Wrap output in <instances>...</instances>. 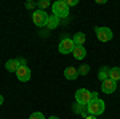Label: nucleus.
Listing matches in <instances>:
<instances>
[{"instance_id":"9b49d317","label":"nucleus","mask_w":120,"mask_h":119,"mask_svg":"<svg viewBox=\"0 0 120 119\" xmlns=\"http://www.w3.org/2000/svg\"><path fill=\"white\" fill-rule=\"evenodd\" d=\"M64 77L67 81H75L77 77H79V71L72 68V66H69V68H66L64 69Z\"/></svg>"},{"instance_id":"f8f14e48","label":"nucleus","mask_w":120,"mask_h":119,"mask_svg":"<svg viewBox=\"0 0 120 119\" xmlns=\"http://www.w3.org/2000/svg\"><path fill=\"white\" fill-rule=\"evenodd\" d=\"M109 76H111V68H107V66L99 68V71H98V77H99V81H101V82L107 81V79H109Z\"/></svg>"},{"instance_id":"20e7f679","label":"nucleus","mask_w":120,"mask_h":119,"mask_svg":"<svg viewBox=\"0 0 120 119\" xmlns=\"http://www.w3.org/2000/svg\"><path fill=\"white\" fill-rule=\"evenodd\" d=\"M75 101L86 106V105L91 101V92L86 90V89H79V90L75 92Z\"/></svg>"},{"instance_id":"1a4fd4ad","label":"nucleus","mask_w":120,"mask_h":119,"mask_svg":"<svg viewBox=\"0 0 120 119\" xmlns=\"http://www.w3.org/2000/svg\"><path fill=\"white\" fill-rule=\"evenodd\" d=\"M115 89H117V82H114L112 79H107V81L101 82V90L104 93H114Z\"/></svg>"},{"instance_id":"b1692460","label":"nucleus","mask_w":120,"mask_h":119,"mask_svg":"<svg viewBox=\"0 0 120 119\" xmlns=\"http://www.w3.org/2000/svg\"><path fill=\"white\" fill-rule=\"evenodd\" d=\"M48 119H59V118H58V116H50Z\"/></svg>"},{"instance_id":"2eb2a0df","label":"nucleus","mask_w":120,"mask_h":119,"mask_svg":"<svg viewBox=\"0 0 120 119\" xmlns=\"http://www.w3.org/2000/svg\"><path fill=\"white\" fill-rule=\"evenodd\" d=\"M85 39H86V37H85V34H83V32H77V34L72 37V40H74L75 45H83Z\"/></svg>"},{"instance_id":"39448f33","label":"nucleus","mask_w":120,"mask_h":119,"mask_svg":"<svg viewBox=\"0 0 120 119\" xmlns=\"http://www.w3.org/2000/svg\"><path fill=\"white\" fill-rule=\"evenodd\" d=\"M94 32H96V37H98L99 42H109L112 39V31L109 28L98 26V28H94Z\"/></svg>"},{"instance_id":"0eeeda50","label":"nucleus","mask_w":120,"mask_h":119,"mask_svg":"<svg viewBox=\"0 0 120 119\" xmlns=\"http://www.w3.org/2000/svg\"><path fill=\"white\" fill-rule=\"evenodd\" d=\"M16 76H18V81H21V82H27V81H30V68H29L27 64L21 66L18 71H16Z\"/></svg>"},{"instance_id":"6ab92c4d","label":"nucleus","mask_w":120,"mask_h":119,"mask_svg":"<svg viewBox=\"0 0 120 119\" xmlns=\"http://www.w3.org/2000/svg\"><path fill=\"white\" fill-rule=\"evenodd\" d=\"M37 5H38V7H40V10H45V8H48V7H50L51 3H50L48 0H42V2H38Z\"/></svg>"},{"instance_id":"412c9836","label":"nucleus","mask_w":120,"mask_h":119,"mask_svg":"<svg viewBox=\"0 0 120 119\" xmlns=\"http://www.w3.org/2000/svg\"><path fill=\"white\" fill-rule=\"evenodd\" d=\"M35 5H37L35 2H26V8H34Z\"/></svg>"},{"instance_id":"6e6552de","label":"nucleus","mask_w":120,"mask_h":119,"mask_svg":"<svg viewBox=\"0 0 120 119\" xmlns=\"http://www.w3.org/2000/svg\"><path fill=\"white\" fill-rule=\"evenodd\" d=\"M21 66H22V64L19 61V58H13V60H8V61L5 63V69H7L8 73H16Z\"/></svg>"},{"instance_id":"f3484780","label":"nucleus","mask_w":120,"mask_h":119,"mask_svg":"<svg viewBox=\"0 0 120 119\" xmlns=\"http://www.w3.org/2000/svg\"><path fill=\"white\" fill-rule=\"evenodd\" d=\"M77 71H79V76H86V74L90 73V66L88 64H80V68Z\"/></svg>"},{"instance_id":"5701e85b","label":"nucleus","mask_w":120,"mask_h":119,"mask_svg":"<svg viewBox=\"0 0 120 119\" xmlns=\"http://www.w3.org/2000/svg\"><path fill=\"white\" fill-rule=\"evenodd\" d=\"M83 119H96V116H91V114H88V116H85Z\"/></svg>"},{"instance_id":"a211bd4d","label":"nucleus","mask_w":120,"mask_h":119,"mask_svg":"<svg viewBox=\"0 0 120 119\" xmlns=\"http://www.w3.org/2000/svg\"><path fill=\"white\" fill-rule=\"evenodd\" d=\"M29 119H45V116H43V113H32L30 116H29Z\"/></svg>"},{"instance_id":"423d86ee","label":"nucleus","mask_w":120,"mask_h":119,"mask_svg":"<svg viewBox=\"0 0 120 119\" xmlns=\"http://www.w3.org/2000/svg\"><path fill=\"white\" fill-rule=\"evenodd\" d=\"M74 47H75V44H74L72 39H63V40L59 42V45H58V50H59V53L67 55V53H72Z\"/></svg>"},{"instance_id":"9d476101","label":"nucleus","mask_w":120,"mask_h":119,"mask_svg":"<svg viewBox=\"0 0 120 119\" xmlns=\"http://www.w3.org/2000/svg\"><path fill=\"white\" fill-rule=\"evenodd\" d=\"M72 55H74L75 60H83L86 56V50H85L83 45H75L74 50H72Z\"/></svg>"},{"instance_id":"dca6fc26","label":"nucleus","mask_w":120,"mask_h":119,"mask_svg":"<svg viewBox=\"0 0 120 119\" xmlns=\"http://www.w3.org/2000/svg\"><path fill=\"white\" fill-rule=\"evenodd\" d=\"M109 79H112L114 82H117L120 81V68H111V76H109Z\"/></svg>"},{"instance_id":"4468645a","label":"nucleus","mask_w":120,"mask_h":119,"mask_svg":"<svg viewBox=\"0 0 120 119\" xmlns=\"http://www.w3.org/2000/svg\"><path fill=\"white\" fill-rule=\"evenodd\" d=\"M74 111L77 114H82V116H86V114H88L86 106H85V105H80V103H75L74 105Z\"/></svg>"},{"instance_id":"7ed1b4c3","label":"nucleus","mask_w":120,"mask_h":119,"mask_svg":"<svg viewBox=\"0 0 120 119\" xmlns=\"http://www.w3.org/2000/svg\"><path fill=\"white\" fill-rule=\"evenodd\" d=\"M32 21L34 24L38 26V28H43L46 26V21H48V15L45 13V10H37L32 13Z\"/></svg>"},{"instance_id":"f257e3e1","label":"nucleus","mask_w":120,"mask_h":119,"mask_svg":"<svg viewBox=\"0 0 120 119\" xmlns=\"http://www.w3.org/2000/svg\"><path fill=\"white\" fill-rule=\"evenodd\" d=\"M106 110V105H104V101L101 98H96V100H91L88 105H86V111H88V114H91V116H99L102 114Z\"/></svg>"},{"instance_id":"393cba45","label":"nucleus","mask_w":120,"mask_h":119,"mask_svg":"<svg viewBox=\"0 0 120 119\" xmlns=\"http://www.w3.org/2000/svg\"><path fill=\"white\" fill-rule=\"evenodd\" d=\"M2 103H3V97L0 95V105H2Z\"/></svg>"},{"instance_id":"4be33fe9","label":"nucleus","mask_w":120,"mask_h":119,"mask_svg":"<svg viewBox=\"0 0 120 119\" xmlns=\"http://www.w3.org/2000/svg\"><path fill=\"white\" fill-rule=\"evenodd\" d=\"M96 98H99L98 93H96V92H91V100H96Z\"/></svg>"},{"instance_id":"ddd939ff","label":"nucleus","mask_w":120,"mask_h":119,"mask_svg":"<svg viewBox=\"0 0 120 119\" xmlns=\"http://www.w3.org/2000/svg\"><path fill=\"white\" fill-rule=\"evenodd\" d=\"M59 26V18L55 16V15H51V16H48V21H46V28L48 29H56Z\"/></svg>"},{"instance_id":"aec40b11","label":"nucleus","mask_w":120,"mask_h":119,"mask_svg":"<svg viewBox=\"0 0 120 119\" xmlns=\"http://www.w3.org/2000/svg\"><path fill=\"white\" fill-rule=\"evenodd\" d=\"M77 3H79L77 0H66V5H67V7H75Z\"/></svg>"},{"instance_id":"f03ea898","label":"nucleus","mask_w":120,"mask_h":119,"mask_svg":"<svg viewBox=\"0 0 120 119\" xmlns=\"http://www.w3.org/2000/svg\"><path fill=\"white\" fill-rule=\"evenodd\" d=\"M51 8H53V15L58 16V18H66L67 15H69V7L66 5V0H58L55 2L53 5H51Z\"/></svg>"}]
</instances>
